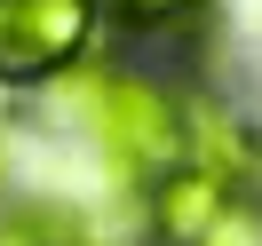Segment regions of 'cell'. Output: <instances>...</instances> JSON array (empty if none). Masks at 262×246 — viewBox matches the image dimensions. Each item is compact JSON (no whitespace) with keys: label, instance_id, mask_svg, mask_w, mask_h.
Wrapping results in <instances>:
<instances>
[{"label":"cell","instance_id":"6da1fadb","mask_svg":"<svg viewBox=\"0 0 262 246\" xmlns=\"http://www.w3.org/2000/svg\"><path fill=\"white\" fill-rule=\"evenodd\" d=\"M48 103L64 127H80V143L103 159V175L127 191H151L167 167H183V96L151 72L88 56L80 72H64L48 87Z\"/></svg>","mask_w":262,"mask_h":246},{"label":"cell","instance_id":"3957f363","mask_svg":"<svg viewBox=\"0 0 262 246\" xmlns=\"http://www.w3.org/2000/svg\"><path fill=\"white\" fill-rule=\"evenodd\" d=\"M230 198H238V191H230V183H214L207 167H191V159H183V167H167V175L143 191L151 238H159V246H199V238L214 230V214L230 207Z\"/></svg>","mask_w":262,"mask_h":246},{"label":"cell","instance_id":"7a4b0ae2","mask_svg":"<svg viewBox=\"0 0 262 246\" xmlns=\"http://www.w3.org/2000/svg\"><path fill=\"white\" fill-rule=\"evenodd\" d=\"M103 0H0V87H56L96 56Z\"/></svg>","mask_w":262,"mask_h":246},{"label":"cell","instance_id":"5b68a950","mask_svg":"<svg viewBox=\"0 0 262 246\" xmlns=\"http://www.w3.org/2000/svg\"><path fill=\"white\" fill-rule=\"evenodd\" d=\"M207 0H103V16H119V24H183Z\"/></svg>","mask_w":262,"mask_h":246},{"label":"cell","instance_id":"277c9868","mask_svg":"<svg viewBox=\"0 0 262 246\" xmlns=\"http://www.w3.org/2000/svg\"><path fill=\"white\" fill-rule=\"evenodd\" d=\"M199 246H262V207H254V191H238V198H230Z\"/></svg>","mask_w":262,"mask_h":246}]
</instances>
